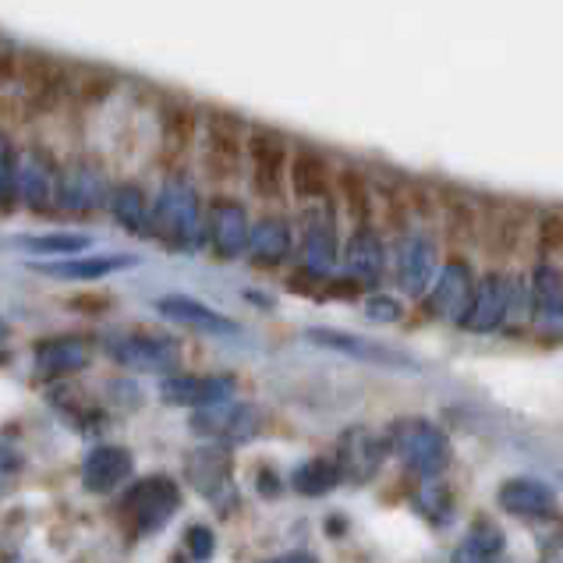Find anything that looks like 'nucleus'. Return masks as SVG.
<instances>
[{
  "label": "nucleus",
  "mask_w": 563,
  "mask_h": 563,
  "mask_svg": "<svg viewBox=\"0 0 563 563\" xmlns=\"http://www.w3.org/2000/svg\"><path fill=\"white\" fill-rule=\"evenodd\" d=\"M336 188H341V202H344V213L351 217L362 228V223L373 220V209H376V196H373V185L362 170L355 167H344L336 174Z\"/></svg>",
  "instance_id": "obj_13"
},
{
  "label": "nucleus",
  "mask_w": 563,
  "mask_h": 563,
  "mask_svg": "<svg viewBox=\"0 0 563 563\" xmlns=\"http://www.w3.org/2000/svg\"><path fill=\"white\" fill-rule=\"evenodd\" d=\"M142 260L132 252L121 255H86V260H60V263H36L32 269L43 273V277H57V280H103L110 273L132 269Z\"/></svg>",
  "instance_id": "obj_5"
},
{
  "label": "nucleus",
  "mask_w": 563,
  "mask_h": 563,
  "mask_svg": "<svg viewBox=\"0 0 563 563\" xmlns=\"http://www.w3.org/2000/svg\"><path fill=\"white\" fill-rule=\"evenodd\" d=\"M563 249V217L560 209H545L539 217V255L542 260H556Z\"/></svg>",
  "instance_id": "obj_20"
},
{
  "label": "nucleus",
  "mask_w": 563,
  "mask_h": 563,
  "mask_svg": "<svg viewBox=\"0 0 563 563\" xmlns=\"http://www.w3.org/2000/svg\"><path fill=\"white\" fill-rule=\"evenodd\" d=\"M234 390L231 379H199V376H167L159 383V397L164 405H181V408H209L220 405L223 397Z\"/></svg>",
  "instance_id": "obj_7"
},
{
  "label": "nucleus",
  "mask_w": 563,
  "mask_h": 563,
  "mask_svg": "<svg viewBox=\"0 0 563 563\" xmlns=\"http://www.w3.org/2000/svg\"><path fill=\"white\" fill-rule=\"evenodd\" d=\"M500 507L507 514H518V518H542V514H553V493L542 486V482H528V478H514L504 482L500 489Z\"/></svg>",
  "instance_id": "obj_11"
},
{
  "label": "nucleus",
  "mask_w": 563,
  "mask_h": 563,
  "mask_svg": "<svg viewBox=\"0 0 563 563\" xmlns=\"http://www.w3.org/2000/svg\"><path fill=\"white\" fill-rule=\"evenodd\" d=\"M14 75H19V54L0 51V96H4V89L14 86Z\"/></svg>",
  "instance_id": "obj_25"
},
{
  "label": "nucleus",
  "mask_w": 563,
  "mask_h": 563,
  "mask_svg": "<svg viewBox=\"0 0 563 563\" xmlns=\"http://www.w3.org/2000/svg\"><path fill=\"white\" fill-rule=\"evenodd\" d=\"M330 178L333 170L316 150H298L291 164H287V181H291L298 202H323L330 191Z\"/></svg>",
  "instance_id": "obj_6"
},
{
  "label": "nucleus",
  "mask_w": 563,
  "mask_h": 563,
  "mask_svg": "<svg viewBox=\"0 0 563 563\" xmlns=\"http://www.w3.org/2000/svg\"><path fill=\"white\" fill-rule=\"evenodd\" d=\"M14 245L36 255H75L89 249V241L82 234H46V238H14Z\"/></svg>",
  "instance_id": "obj_18"
},
{
  "label": "nucleus",
  "mask_w": 563,
  "mask_h": 563,
  "mask_svg": "<svg viewBox=\"0 0 563 563\" xmlns=\"http://www.w3.org/2000/svg\"><path fill=\"white\" fill-rule=\"evenodd\" d=\"M213 528H206V525H191L188 532H185V545H188V553L196 556V560H209L213 556Z\"/></svg>",
  "instance_id": "obj_23"
},
{
  "label": "nucleus",
  "mask_w": 563,
  "mask_h": 563,
  "mask_svg": "<svg viewBox=\"0 0 563 563\" xmlns=\"http://www.w3.org/2000/svg\"><path fill=\"white\" fill-rule=\"evenodd\" d=\"M178 507H181L178 482H170L167 475H153L124 496L118 518L128 528V536H153L170 521V514Z\"/></svg>",
  "instance_id": "obj_1"
},
{
  "label": "nucleus",
  "mask_w": 563,
  "mask_h": 563,
  "mask_svg": "<svg viewBox=\"0 0 563 563\" xmlns=\"http://www.w3.org/2000/svg\"><path fill=\"white\" fill-rule=\"evenodd\" d=\"M241 150H245V128L231 114L206 118V170L213 178H238Z\"/></svg>",
  "instance_id": "obj_3"
},
{
  "label": "nucleus",
  "mask_w": 563,
  "mask_h": 563,
  "mask_svg": "<svg viewBox=\"0 0 563 563\" xmlns=\"http://www.w3.org/2000/svg\"><path fill=\"white\" fill-rule=\"evenodd\" d=\"M156 309L164 312L174 323H185L191 330H202V333H238V323L231 316H220L217 309H209V305H199L185 295H170V298H159Z\"/></svg>",
  "instance_id": "obj_8"
},
{
  "label": "nucleus",
  "mask_w": 563,
  "mask_h": 563,
  "mask_svg": "<svg viewBox=\"0 0 563 563\" xmlns=\"http://www.w3.org/2000/svg\"><path fill=\"white\" fill-rule=\"evenodd\" d=\"M362 295V280L355 277H347V280H330L327 284V291L323 298H358Z\"/></svg>",
  "instance_id": "obj_26"
},
{
  "label": "nucleus",
  "mask_w": 563,
  "mask_h": 563,
  "mask_svg": "<svg viewBox=\"0 0 563 563\" xmlns=\"http://www.w3.org/2000/svg\"><path fill=\"white\" fill-rule=\"evenodd\" d=\"M482 231H486V249L496 263L514 260V252L521 249V238H525V209H514V206L496 209Z\"/></svg>",
  "instance_id": "obj_10"
},
{
  "label": "nucleus",
  "mask_w": 563,
  "mask_h": 563,
  "mask_svg": "<svg viewBox=\"0 0 563 563\" xmlns=\"http://www.w3.org/2000/svg\"><path fill=\"white\" fill-rule=\"evenodd\" d=\"M202 461V472L199 468H188V478L196 482V489L206 493V496H217V489H228V482L234 475V461L223 454V450H202V454H196Z\"/></svg>",
  "instance_id": "obj_16"
},
{
  "label": "nucleus",
  "mask_w": 563,
  "mask_h": 563,
  "mask_svg": "<svg viewBox=\"0 0 563 563\" xmlns=\"http://www.w3.org/2000/svg\"><path fill=\"white\" fill-rule=\"evenodd\" d=\"M245 146L252 153V185L263 199L277 202L284 196V181H287V142L277 132H252L245 139Z\"/></svg>",
  "instance_id": "obj_2"
},
{
  "label": "nucleus",
  "mask_w": 563,
  "mask_h": 563,
  "mask_svg": "<svg viewBox=\"0 0 563 563\" xmlns=\"http://www.w3.org/2000/svg\"><path fill=\"white\" fill-rule=\"evenodd\" d=\"M405 312H400V305L394 298H373L368 301V319H376V323H394V319H400Z\"/></svg>",
  "instance_id": "obj_24"
},
{
  "label": "nucleus",
  "mask_w": 563,
  "mask_h": 563,
  "mask_svg": "<svg viewBox=\"0 0 563 563\" xmlns=\"http://www.w3.org/2000/svg\"><path fill=\"white\" fill-rule=\"evenodd\" d=\"M135 461L124 446H96L86 461V489L110 493L118 489L124 478H132Z\"/></svg>",
  "instance_id": "obj_9"
},
{
  "label": "nucleus",
  "mask_w": 563,
  "mask_h": 563,
  "mask_svg": "<svg viewBox=\"0 0 563 563\" xmlns=\"http://www.w3.org/2000/svg\"><path fill=\"white\" fill-rule=\"evenodd\" d=\"M284 252H287V223L277 217L263 220L260 228H255V255H260L255 263L273 266V263H280Z\"/></svg>",
  "instance_id": "obj_17"
},
{
  "label": "nucleus",
  "mask_w": 563,
  "mask_h": 563,
  "mask_svg": "<svg viewBox=\"0 0 563 563\" xmlns=\"http://www.w3.org/2000/svg\"><path fill=\"white\" fill-rule=\"evenodd\" d=\"M64 309H71L78 316H110L118 309V298L100 295V291H82V295H71L68 301H64Z\"/></svg>",
  "instance_id": "obj_21"
},
{
  "label": "nucleus",
  "mask_w": 563,
  "mask_h": 563,
  "mask_svg": "<svg viewBox=\"0 0 563 563\" xmlns=\"http://www.w3.org/2000/svg\"><path fill=\"white\" fill-rule=\"evenodd\" d=\"M118 89V82H114V75H107V71H89L86 78H82V86H78V96H82L86 103H100V100H107L110 92Z\"/></svg>",
  "instance_id": "obj_22"
},
{
  "label": "nucleus",
  "mask_w": 563,
  "mask_h": 563,
  "mask_svg": "<svg viewBox=\"0 0 563 563\" xmlns=\"http://www.w3.org/2000/svg\"><path fill=\"white\" fill-rule=\"evenodd\" d=\"M159 132H164V150L167 156H181L196 146L199 139V114L185 103H167L164 118H159Z\"/></svg>",
  "instance_id": "obj_12"
},
{
  "label": "nucleus",
  "mask_w": 563,
  "mask_h": 563,
  "mask_svg": "<svg viewBox=\"0 0 563 563\" xmlns=\"http://www.w3.org/2000/svg\"><path fill=\"white\" fill-rule=\"evenodd\" d=\"M255 478H260V489H263V496H269V500H277V496H280V478L277 475H273L269 468H260V475H255Z\"/></svg>",
  "instance_id": "obj_27"
},
{
  "label": "nucleus",
  "mask_w": 563,
  "mask_h": 563,
  "mask_svg": "<svg viewBox=\"0 0 563 563\" xmlns=\"http://www.w3.org/2000/svg\"><path fill=\"white\" fill-rule=\"evenodd\" d=\"M341 482V464L330 457H312L291 472V489L301 496H327Z\"/></svg>",
  "instance_id": "obj_15"
},
{
  "label": "nucleus",
  "mask_w": 563,
  "mask_h": 563,
  "mask_svg": "<svg viewBox=\"0 0 563 563\" xmlns=\"http://www.w3.org/2000/svg\"><path fill=\"white\" fill-rule=\"evenodd\" d=\"M327 528H330V536H341V532H347V521H341V518H333V521H330Z\"/></svg>",
  "instance_id": "obj_28"
},
{
  "label": "nucleus",
  "mask_w": 563,
  "mask_h": 563,
  "mask_svg": "<svg viewBox=\"0 0 563 563\" xmlns=\"http://www.w3.org/2000/svg\"><path fill=\"white\" fill-rule=\"evenodd\" d=\"M500 550H504V532H500V528H496L493 521L478 518V521L472 525L468 539H464L461 556H496Z\"/></svg>",
  "instance_id": "obj_19"
},
{
  "label": "nucleus",
  "mask_w": 563,
  "mask_h": 563,
  "mask_svg": "<svg viewBox=\"0 0 563 563\" xmlns=\"http://www.w3.org/2000/svg\"><path fill=\"white\" fill-rule=\"evenodd\" d=\"M305 341H312L319 347H330V351H344L351 358H362V362H373V365H386V368H408L415 373L418 362L408 358L405 351H394L379 341H365L358 333H341V330H305Z\"/></svg>",
  "instance_id": "obj_4"
},
{
  "label": "nucleus",
  "mask_w": 563,
  "mask_h": 563,
  "mask_svg": "<svg viewBox=\"0 0 563 563\" xmlns=\"http://www.w3.org/2000/svg\"><path fill=\"white\" fill-rule=\"evenodd\" d=\"M443 228H446V241L450 245H475L482 238V217H478V206L468 199H446L443 202Z\"/></svg>",
  "instance_id": "obj_14"
}]
</instances>
